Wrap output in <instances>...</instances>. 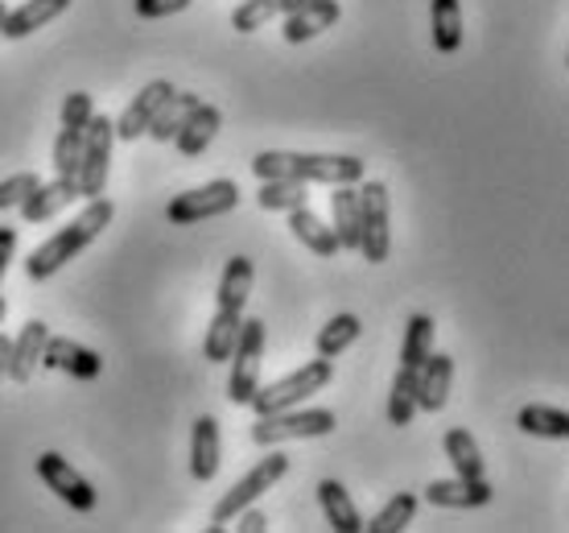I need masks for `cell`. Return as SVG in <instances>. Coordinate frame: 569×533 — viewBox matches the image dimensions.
Returning a JSON list of instances; mask_svg holds the SVG:
<instances>
[{"mask_svg":"<svg viewBox=\"0 0 569 533\" xmlns=\"http://www.w3.org/2000/svg\"><path fill=\"white\" fill-rule=\"evenodd\" d=\"M516 426L525 434H541V438H569V414L553 405H525Z\"/></svg>","mask_w":569,"mask_h":533,"instance_id":"1f68e13d","label":"cell"},{"mask_svg":"<svg viewBox=\"0 0 569 533\" xmlns=\"http://www.w3.org/2000/svg\"><path fill=\"white\" fill-rule=\"evenodd\" d=\"M178 87L170 83V79H153V83L141 87V96L124 108V116L116 120V141H137V137H144V129H149V120L157 116V108L170 100Z\"/></svg>","mask_w":569,"mask_h":533,"instance_id":"7c38bea8","label":"cell"},{"mask_svg":"<svg viewBox=\"0 0 569 533\" xmlns=\"http://www.w3.org/2000/svg\"><path fill=\"white\" fill-rule=\"evenodd\" d=\"M417 414V373L413 368H397V381H392V393H388V422L392 426H409Z\"/></svg>","mask_w":569,"mask_h":533,"instance_id":"d6a6232c","label":"cell"},{"mask_svg":"<svg viewBox=\"0 0 569 533\" xmlns=\"http://www.w3.org/2000/svg\"><path fill=\"white\" fill-rule=\"evenodd\" d=\"M91 116H96L91 91H71V96L62 100V125H67V129H87Z\"/></svg>","mask_w":569,"mask_h":533,"instance_id":"74e56055","label":"cell"},{"mask_svg":"<svg viewBox=\"0 0 569 533\" xmlns=\"http://www.w3.org/2000/svg\"><path fill=\"white\" fill-rule=\"evenodd\" d=\"M392 203H388V187L385 182H363L359 187V248L368 265H385L388 253H392Z\"/></svg>","mask_w":569,"mask_h":533,"instance_id":"277c9868","label":"cell"},{"mask_svg":"<svg viewBox=\"0 0 569 533\" xmlns=\"http://www.w3.org/2000/svg\"><path fill=\"white\" fill-rule=\"evenodd\" d=\"M9 344H13V339L0 335V381H4V373H9Z\"/></svg>","mask_w":569,"mask_h":533,"instance_id":"7bdbcfd3","label":"cell"},{"mask_svg":"<svg viewBox=\"0 0 569 533\" xmlns=\"http://www.w3.org/2000/svg\"><path fill=\"white\" fill-rule=\"evenodd\" d=\"M67 9H71V0H26L21 9L4 13L0 33H4L9 42H21V38H29L33 29H42V26H50L54 17H62Z\"/></svg>","mask_w":569,"mask_h":533,"instance_id":"d6986e66","label":"cell"},{"mask_svg":"<svg viewBox=\"0 0 569 533\" xmlns=\"http://www.w3.org/2000/svg\"><path fill=\"white\" fill-rule=\"evenodd\" d=\"M272 17H281L272 0H240L236 13H231V26H236V33H257L260 26H269Z\"/></svg>","mask_w":569,"mask_h":533,"instance_id":"d590c367","label":"cell"},{"mask_svg":"<svg viewBox=\"0 0 569 533\" xmlns=\"http://www.w3.org/2000/svg\"><path fill=\"white\" fill-rule=\"evenodd\" d=\"M413 513H417V496L413 492H400V496H392L376 517L363 521V530L368 533H400L409 521H413Z\"/></svg>","mask_w":569,"mask_h":533,"instance_id":"836d02e7","label":"cell"},{"mask_svg":"<svg viewBox=\"0 0 569 533\" xmlns=\"http://www.w3.org/2000/svg\"><path fill=\"white\" fill-rule=\"evenodd\" d=\"M38 182H42V178H38V174H13V178H4V182H0V211H9V207H21V203L29 199V190L38 187Z\"/></svg>","mask_w":569,"mask_h":533,"instance_id":"8d00e7d4","label":"cell"},{"mask_svg":"<svg viewBox=\"0 0 569 533\" xmlns=\"http://www.w3.org/2000/svg\"><path fill=\"white\" fill-rule=\"evenodd\" d=\"M4 310H9V303H4V294H0V323H4Z\"/></svg>","mask_w":569,"mask_h":533,"instance_id":"ee69618b","label":"cell"},{"mask_svg":"<svg viewBox=\"0 0 569 533\" xmlns=\"http://www.w3.org/2000/svg\"><path fill=\"white\" fill-rule=\"evenodd\" d=\"M342 17V4L339 0H310L306 9L284 17V42L289 46H301L318 38L322 29H335V21Z\"/></svg>","mask_w":569,"mask_h":533,"instance_id":"e0dca14e","label":"cell"},{"mask_svg":"<svg viewBox=\"0 0 569 533\" xmlns=\"http://www.w3.org/2000/svg\"><path fill=\"white\" fill-rule=\"evenodd\" d=\"M330 211H335V240H339V248L356 253L359 248V190L335 187V195H330Z\"/></svg>","mask_w":569,"mask_h":533,"instance_id":"4316f807","label":"cell"},{"mask_svg":"<svg viewBox=\"0 0 569 533\" xmlns=\"http://www.w3.org/2000/svg\"><path fill=\"white\" fill-rule=\"evenodd\" d=\"M132 9H137V17H144V21H157V17L186 13V9H190V0H137Z\"/></svg>","mask_w":569,"mask_h":533,"instance_id":"f35d334b","label":"cell"},{"mask_svg":"<svg viewBox=\"0 0 569 533\" xmlns=\"http://www.w3.org/2000/svg\"><path fill=\"white\" fill-rule=\"evenodd\" d=\"M190 476L199 484H211L219 476V422L211 414L194 418V431H190Z\"/></svg>","mask_w":569,"mask_h":533,"instance_id":"ac0fdd59","label":"cell"},{"mask_svg":"<svg viewBox=\"0 0 569 533\" xmlns=\"http://www.w3.org/2000/svg\"><path fill=\"white\" fill-rule=\"evenodd\" d=\"M441 447H446V460L455 463L458 476H467V480L483 476V451H479V443H475V434H470L467 426H450Z\"/></svg>","mask_w":569,"mask_h":533,"instance_id":"83f0119b","label":"cell"},{"mask_svg":"<svg viewBox=\"0 0 569 533\" xmlns=\"http://www.w3.org/2000/svg\"><path fill=\"white\" fill-rule=\"evenodd\" d=\"M116 216V203L112 199H87V207L79 211V216L67 224V228H58L46 245H38L33 253L26 257V274L33 277V282H46V277H54L62 265H71L79 253H83L91 240H100L103 228L112 224Z\"/></svg>","mask_w":569,"mask_h":533,"instance_id":"6da1fadb","label":"cell"},{"mask_svg":"<svg viewBox=\"0 0 569 533\" xmlns=\"http://www.w3.org/2000/svg\"><path fill=\"white\" fill-rule=\"evenodd\" d=\"M310 182H298V178H264L260 182V211H293V207H310Z\"/></svg>","mask_w":569,"mask_h":533,"instance_id":"f1b7e54d","label":"cell"},{"mask_svg":"<svg viewBox=\"0 0 569 533\" xmlns=\"http://www.w3.org/2000/svg\"><path fill=\"white\" fill-rule=\"evenodd\" d=\"M429 33L438 55H455L462 46V4L458 0H433L429 4Z\"/></svg>","mask_w":569,"mask_h":533,"instance_id":"d4e9b609","label":"cell"},{"mask_svg":"<svg viewBox=\"0 0 569 533\" xmlns=\"http://www.w3.org/2000/svg\"><path fill=\"white\" fill-rule=\"evenodd\" d=\"M272 4H277V13H298V9H306V4H310V0H272Z\"/></svg>","mask_w":569,"mask_h":533,"instance_id":"b9f144b4","label":"cell"},{"mask_svg":"<svg viewBox=\"0 0 569 533\" xmlns=\"http://www.w3.org/2000/svg\"><path fill=\"white\" fill-rule=\"evenodd\" d=\"M426 501L438 509H483L491 501V484L483 476L479 480H467V476H455V480H429L426 484Z\"/></svg>","mask_w":569,"mask_h":533,"instance_id":"2e32d148","label":"cell"},{"mask_svg":"<svg viewBox=\"0 0 569 533\" xmlns=\"http://www.w3.org/2000/svg\"><path fill=\"white\" fill-rule=\"evenodd\" d=\"M42 364L46 368H58V373H71L74 381H96V376L103 373L100 352L74 344V339H67V335H50V339H46Z\"/></svg>","mask_w":569,"mask_h":533,"instance_id":"8fae6325","label":"cell"},{"mask_svg":"<svg viewBox=\"0 0 569 533\" xmlns=\"http://www.w3.org/2000/svg\"><path fill=\"white\" fill-rule=\"evenodd\" d=\"M318 505H322L335 533H363V513L356 509V501L347 496L339 480H322L318 484Z\"/></svg>","mask_w":569,"mask_h":533,"instance_id":"44dd1931","label":"cell"},{"mask_svg":"<svg viewBox=\"0 0 569 533\" xmlns=\"http://www.w3.org/2000/svg\"><path fill=\"white\" fill-rule=\"evenodd\" d=\"M219 125H223V112H219L214 103H199L194 112L186 116V125L178 129V137H173L178 154H182V158H202V154H207V145L214 141Z\"/></svg>","mask_w":569,"mask_h":533,"instance_id":"ffe728a7","label":"cell"},{"mask_svg":"<svg viewBox=\"0 0 569 533\" xmlns=\"http://www.w3.org/2000/svg\"><path fill=\"white\" fill-rule=\"evenodd\" d=\"M284 472H289V455H281V451H269V455H264V460H260L248 476H240L228 492H223V496H219V505L211 509V525H228L240 509L257 505L260 496H264L277 480H284Z\"/></svg>","mask_w":569,"mask_h":533,"instance_id":"ba28073f","label":"cell"},{"mask_svg":"<svg viewBox=\"0 0 569 533\" xmlns=\"http://www.w3.org/2000/svg\"><path fill=\"white\" fill-rule=\"evenodd\" d=\"M252 174L264 178H298V182H322V187H359L368 166L351 154H284L264 149L252 158Z\"/></svg>","mask_w":569,"mask_h":533,"instance_id":"7a4b0ae2","label":"cell"},{"mask_svg":"<svg viewBox=\"0 0 569 533\" xmlns=\"http://www.w3.org/2000/svg\"><path fill=\"white\" fill-rule=\"evenodd\" d=\"M74 199H79V178H54V182H38V187L29 190V199L17 211H21L26 224H46L58 211H67Z\"/></svg>","mask_w":569,"mask_h":533,"instance_id":"5bb4252c","label":"cell"},{"mask_svg":"<svg viewBox=\"0 0 569 533\" xmlns=\"http://www.w3.org/2000/svg\"><path fill=\"white\" fill-rule=\"evenodd\" d=\"M199 96H194V91H173L170 100L161 103V108H157V116L153 120H149V129H144V137H153V141H173V137H178V129H182L186 125V116L194 112V108H199Z\"/></svg>","mask_w":569,"mask_h":533,"instance_id":"603a6c76","label":"cell"},{"mask_svg":"<svg viewBox=\"0 0 569 533\" xmlns=\"http://www.w3.org/2000/svg\"><path fill=\"white\" fill-rule=\"evenodd\" d=\"M17 253V228H0V282H4V274H9V260H13Z\"/></svg>","mask_w":569,"mask_h":533,"instance_id":"60d3db41","label":"cell"},{"mask_svg":"<svg viewBox=\"0 0 569 533\" xmlns=\"http://www.w3.org/2000/svg\"><path fill=\"white\" fill-rule=\"evenodd\" d=\"M231 376H228V402L248 405L260 389V361H264V318H243L236 347H231Z\"/></svg>","mask_w":569,"mask_h":533,"instance_id":"8992f818","label":"cell"},{"mask_svg":"<svg viewBox=\"0 0 569 533\" xmlns=\"http://www.w3.org/2000/svg\"><path fill=\"white\" fill-rule=\"evenodd\" d=\"M359 335H363L359 315H335L327 327L318 332V356H322V361H339L342 352L356 344Z\"/></svg>","mask_w":569,"mask_h":533,"instance_id":"4dcf8cb0","label":"cell"},{"mask_svg":"<svg viewBox=\"0 0 569 533\" xmlns=\"http://www.w3.org/2000/svg\"><path fill=\"white\" fill-rule=\"evenodd\" d=\"M46 339H50V327H46L42 318H29L26 327H21V335L9 344V373L4 376L17 381V385H26L29 376L38 373V364H42Z\"/></svg>","mask_w":569,"mask_h":533,"instance_id":"9a60e30c","label":"cell"},{"mask_svg":"<svg viewBox=\"0 0 569 533\" xmlns=\"http://www.w3.org/2000/svg\"><path fill=\"white\" fill-rule=\"evenodd\" d=\"M112 145H116V120L112 116H91L83 129V158H79V199H100L108 190L112 174Z\"/></svg>","mask_w":569,"mask_h":533,"instance_id":"5b68a950","label":"cell"},{"mask_svg":"<svg viewBox=\"0 0 569 533\" xmlns=\"http://www.w3.org/2000/svg\"><path fill=\"white\" fill-rule=\"evenodd\" d=\"M79 158H83V129H58L54 141V174L58 178H74L79 174Z\"/></svg>","mask_w":569,"mask_h":533,"instance_id":"e575fe53","label":"cell"},{"mask_svg":"<svg viewBox=\"0 0 569 533\" xmlns=\"http://www.w3.org/2000/svg\"><path fill=\"white\" fill-rule=\"evenodd\" d=\"M450 381H455V356L429 352L426 364L417 368V409L441 414V409H446V397H450Z\"/></svg>","mask_w":569,"mask_h":533,"instance_id":"4fadbf2b","label":"cell"},{"mask_svg":"<svg viewBox=\"0 0 569 533\" xmlns=\"http://www.w3.org/2000/svg\"><path fill=\"white\" fill-rule=\"evenodd\" d=\"M433 332L438 323L429 315H409V327H405V344H400V368H421L426 356L433 352Z\"/></svg>","mask_w":569,"mask_h":533,"instance_id":"f546056e","label":"cell"},{"mask_svg":"<svg viewBox=\"0 0 569 533\" xmlns=\"http://www.w3.org/2000/svg\"><path fill=\"white\" fill-rule=\"evenodd\" d=\"M231 521H236V530H240V533H264V530H269V517H264L260 509H252V505L240 509Z\"/></svg>","mask_w":569,"mask_h":533,"instance_id":"ab89813d","label":"cell"},{"mask_svg":"<svg viewBox=\"0 0 569 533\" xmlns=\"http://www.w3.org/2000/svg\"><path fill=\"white\" fill-rule=\"evenodd\" d=\"M339 418L335 409H281V414H264V418L252 426V443L260 447H277V443H293V438H327L335 434Z\"/></svg>","mask_w":569,"mask_h":533,"instance_id":"52a82bcc","label":"cell"},{"mask_svg":"<svg viewBox=\"0 0 569 533\" xmlns=\"http://www.w3.org/2000/svg\"><path fill=\"white\" fill-rule=\"evenodd\" d=\"M240 207V187L231 182V178H214L207 187H194V190H182V195H173L170 207H166V219L186 228V224H202V219H219L236 211Z\"/></svg>","mask_w":569,"mask_h":533,"instance_id":"9c48e42d","label":"cell"},{"mask_svg":"<svg viewBox=\"0 0 569 533\" xmlns=\"http://www.w3.org/2000/svg\"><path fill=\"white\" fill-rule=\"evenodd\" d=\"M4 13H9V9H4V4H0V21H4Z\"/></svg>","mask_w":569,"mask_h":533,"instance_id":"f6af8a7d","label":"cell"},{"mask_svg":"<svg viewBox=\"0 0 569 533\" xmlns=\"http://www.w3.org/2000/svg\"><path fill=\"white\" fill-rule=\"evenodd\" d=\"M243 310H228V306H214V318L207 327V339H202V356L211 364H228L231 347H236V335H240Z\"/></svg>","mask_w":569,"mask_h":533,"instance_id":"cb8c5ba5","label":"cell"},{"mask_svg":"<svg viewBox=\"0 0 569 533\" xmlns=\"http://www.w3.org/2000/svg\"><path fill=\"white\" fill-rule=\"evenodd\" d=\"M38 476L50 492H54L58 501H67L71 509L79 513H91L96 509V488L87 484V476H79L71 467V460H62L58 451H46L42 460H38Z\"/></svg>","mask_w":569,"mask_h":533,"instance_id":"30bf717a","label":"cell"},{"mask_svg":"<svg viewBox=\"0 0 569 533\" xmlns=\"http://www.w3.org/2000/svg\"><path fill=\"white\" fill-rule=\"evenodd\" d=\"M330 376H335V361H322V356H318V361L301 364L298 373L281 376V381H272V385H260L248 405L257 409L260 418H264V414H281V409H293V405H301L306 397L327 389Z\"/></svg>","mask_w":569,"mask_h":533,"instance_id":"3957f363","label":"cell"},{"mask_svg":"<svg viewBox=\"0 0 569 533\" xmlns=\"http://www.w3.org/2000/svg\"><path fill=\"white\" fill-rule=\"evenodd\" d=\"M252 257H231L223 265V277H219V298L214 306H228V310H243L248 306V294H252Z\"/></svg>","mask_w":569,"mask_h":533,"instance_id":"484cf974","label":"cell"},{"mask_svg":"<svg viewBox=\"0 0 569 533\" xmlns=\"http://www.w3.org/2000/svg\"><path fill=\"white\" fill-rule=\"evenodd\" d=\"M289 231L310 248L313 257H339L342 253L339 240H335V228H330L327 219L313 216L310 207H293V211H289Z\"/></svg>","mask_w":569,"mask_h":533,"instance_id":"7402d4cb","label":"cell"}]
</instances>
